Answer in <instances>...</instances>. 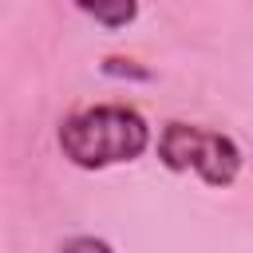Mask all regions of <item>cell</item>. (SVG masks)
I'll list each match as a JSON object with an SVG mask.
<instances>
[{
    "mask_svg": "<svg viewBox=\"0 0 253 253\" xmlns=\"http://www.w3.org/2000/svg\"><path fill=\"white\" fill-rule=\"evenodd\" d=\"M158 162H162L170 174H198L206 186L225 190V186L237 182V174H241V166H245V154H241V146H237L229 134H221V130L170 119V123L158 130Z\"/></svg>",
    "mask_w": 253,
    "mask_h": 253,
    "instance_id": "obj_2",
    "label": "cell"
},
{
    "mask_svg": "<svg viewBox=\"0 0 253 253\" xmlns=\"http://www.w3.org/2000/svg\"><path fill=\"white\" fill-rule=\"evenodd\" d=\"M71 4L107 32H123L138 20V0H71Z\"/></svg>",
    "mask_w": 253,
    "mask_h": 253,
    "instance_id": "obj_3",
    "label": "cell"
},
{
    "mask_svg": "<svg viewBox=\"0 0 253 253\" xmlns=\"http://www.w3.org/2000/svg\"><path fill=\"white\" fill-rule=\"evenodd\" d=\"M99 71L107 79H126V83H150L154 79L150 67H142L138 59H126V55H103L99 59Z\"/></svg>",
    "mask_w": 253,
    "mask_h": 253,
    "instance_id": "obj_4",
    "label": "cell"
},
{
    "mask_svg": "<svg viewBox=\"0 0 253 253\" xmlns=\"http://www.w3.org/2000/svg\"><path fill=\"white\" fill-rule=\"evenodd\" d=\"M55 142L71 166L107 170V166L142 158L150 150L154 134H150V123L142 119V111H134L126 103H95V107H79V111L63 115L55 126Z\"/></svg>",
    "mask_w": 253,
    "mask_h": 253,
    "instance_id": "obj_1",
    "label": "cell"
},
{
    "mask_svg": "<svg viewBox=\"0 0 253 253\" xmlns=\"http://www.w3.org/2000/svg\"><path fill=\"white\" fill-rule=\"evenodd\" d=\"M59 253H115V245L95 237V233H75V237H67L59 245Z\"/></svg>",
    "mask_w": 253,
    "mask_h": 253,
    "instance_id": "obj_5",
    "label": "cell"
}]
</instances>
